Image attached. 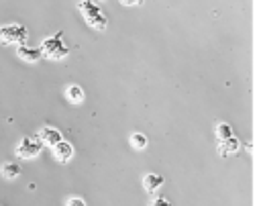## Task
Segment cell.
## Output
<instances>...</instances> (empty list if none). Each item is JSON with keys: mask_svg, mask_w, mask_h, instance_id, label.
Instances as JSON below:
<instances>
[{"mask_svg": "<svg viewBox=\"0 0 261 206\" xmlns=\"http://www.w3.org/2000/svg\"><path fill=\"white\" fill-rule=\"evenodd\" d=\"M151 206H171V204H169V200H167V198L159 196V198H155V200L151 202Z\"/></svg>", "mask_w": 261, "mask_h": 206, "instance_id": "obj_14", "label": "cell"}, {"mask_svg": "<svg viewBox=\"0 0 261 206\" xmlns=\"http://www.w3.org/2000/svg\"><path fill=\"white\" fill-rule=\"evenodd\" d=\"M39 141L43 143V145H55V143H59V141H63V137H61V133L57 131V128H51V126H45V128H41L39 131Z\"/></svg>", "mask_w": 261, "mask_h": 206, "instance_id": "obj_6", "label": "cell"}, {"mask_svg": "<svg viewBox=\"0 0 261 206\" xmlns=\"http://www.w3.org/2000/svg\"><path fill=\"white\" fill-rule=\"evenodd\" d=\"M0 173H2L6 179H14V177L20 175V165H18V163H4Z\"/></svg>", "mask_w": 261, "mask_h": 206, "instance_id": "obj_10", "label": "cell"}, {"mask_svg": "<svg viewBox=\"0 0 261 206\" xmlns=\"http://www.w3.org/2000/svg\"><path fill=\"white\" fill-rule=\"evenodd\" d=\"M27 29L22 24H8V27H0V39L4 41V45H24L27 43Z\"/></svg>", "mask_w": 261, "mask_h": 206, "instance_id": "obj_3", "label": "cell"}, {"mask_svg": "<svg viewBox=\"0 0 261 206\" xmlns=\"http://www.w3.org/2000/svg\"><path fill=\"white\" fill-rule=\"evenodd\" d=\"M41 149H43V143L39 141V137H22L16 147V155L22 159H33L41 153Z\"/></svg>", "mask_w": 261, "mask_h": 206, "instance_id": "obj_4", "label": "cell"}, {"mask_svg": "<svg viewBox=\"0 0 261 206\" xmlns=\"http://www.w3.org/2000/svg\"><path fill=\"white\" fill-rule=\"evenodd\" d=\"M61 31H57L53 37H47L43 43H41V55H45L47 59H63V57H67V53H69V49L65 47V43L61 41Z\"/></svg>", "mask_w": 261, "mask_h": 206, "instance_id": "obj_1", "label": "cell"}, {"mask_svg": "<svg viewBox=\"0 0 261 206\" xmlns=\"http://www.w3.org/2000/svg\"><path fill=\"white\" fill-rule=\"evenodd\" d=\"M65 94H67L69 102H73V104H77V102L84 100V90H82L80 86H69V88L65 90Z\"/></svg>", "mask_w": 261, "mask_h": 206, "instance_id": "obj_11", "label": "cell"}, {"mask_svg": "<svg viewBox=\"0 0 261 206\" xmlns=\"http://www.w3.org/2000/svg\"><path fill=\"white\" fill-rule=\"evenodd\" d=\"M77 8H80L82 16L86 18V22H88L90 27H94V29H98V31H104V29H106V16H104L102 10L98 8V4H94L92 0H82V2L77 4Z\"/></svg>", "mask_w": 261, "mask_h": 206, "instance_id": "obj_2", "label": "cell"}, {"mask_svg": "<svg viewBox=\"0 0 261 206\" xmlns=\"http://www.w3.org/2000/svg\"><path fill=\"white\" fill-rule=\"evenodd\" d=\"M228 137H232V128H230L228 124L220 122V124L216 126V139H218V143L224 141V139H228Z\"/></svg>", "mask_w": 261, "mask_h": 206, "instance_id": "obj_13", "label": "cell"}, {"mask_svg": "<svg viewBox=\"0 0 261 206\" xmlns=\"http://www.w3.org/2000/svg\"><path fill=\"white\" fill-rule=\"evenodd\" d=\"M147 143H149V141H147V137H145L143 133H133V135H130V145H133L135 149H145Z\"/></svg>", "mask_w": 261, "mask_h": 206, "instance_id": "obj_12", "label": "cell"}, {"mask_svg": "<svg viewBox=\"0 0 261 206\" xmlns=\"http://www.w3.org/2000/svg\"><path fill=\"white\" fill-rule=\"evenodd\" d=\"M71 155H73V147H71V143H67V141H59V143L53 145V157H55L57 161L65 163V161L71 159Z\"/></svg>", "mask_w": 261, "mask_h": 206, "instance_id": "obj_5", "label": "cell"}, {"mask_svg": "<svg viewBox=\"0 0 261 206\" xmlns=\"http://www.w3.org/2000/svg\"><path fill=\"white\" fill-rule=\"evenodd\" d=\"M239 147H241V143H239V139L232 135V137H228V139H224V141L218 143V153H220V155H228V153L239 151Z\"/></svg>", "mask_w": 261, "mask_h": 206, "instance_id": "obj_8", "label": "cell"}, {"mask_svg": "<svg viewBox=\"0 0 261 206\" xmlns=\"http://www.w3.org/2000/svg\"><path fill=\"white\" fill-rule=\"evenodd\" d=\"M143 186H145L147 192H155V190H159L163 186V177L159 173H147L145 179H143Z\"/></svg>", "mask_w": 261, "mask_h": 206, "instance_id": "obj_9", "label": "cell"}, {"mask_svg": "<svg viewBox=\"0 0 261 206\" xmlns=\"http://www.w3.org/2000/svg\"><path fill=\"white\" fill-rule=\"evenodd\" d=\"M65 206H86V202H84L82 198H69V200L65 202Z\"/></svg>", "mask_w": 261, "mask_h": 206, "instance_id": "obj_15", "label": "cell"}, {"mask_svg": "<svg viewBox=\"0 0 261 206\" xmlns=\"http://www.w3.org/2000/svg\"><path fill=\"white\" fill-rule=\"evenodd\" d=\"M124 6H139V4H143V0H120Z\"/></svg>", "mask_w": 261, "mask_h": 206, "instance_id": "obj_16", "label": "cell"}, {"mask_svg": "<svg viewBox=\"0 0 261 206\" xmlns=\"http://www.w3.org/2000/svg\"><path fill=\"white\" fill-rule=\"evenodd\" d=\"M16 55L29 63H35L39 57H41V49H33V47H27V45H18L16 49Z\"/></svg>", "mask_w": 261, "mask_h": 206, "instance_id": "obj_7", "label": "cell"}]
</instances>
